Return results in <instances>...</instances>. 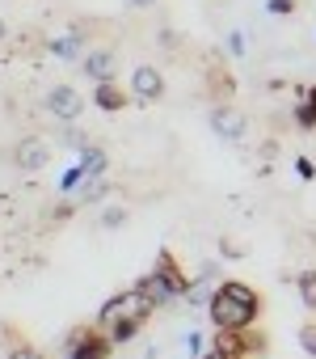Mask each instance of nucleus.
Here are the masks:
<instances>
[{"label": "nucleus", "instance_id": "nucleus-21", "mask_svg": "<svg viewBox=\"0 0 316 359\" xmlns=\"http://www.w3.org/2000/svg\"><path fill=\"white\" fill-rule=\"evenodd\" d=\"M9 359H47L38 346H30V342H17L13 351H9Z\"/></svg>", "mask_w": 316, "mask_h": 359}, {"label": "nucleus", "instance_id": "nucleus-8", "mask_svg": "<svg viewBox=\"0 0 316 359\" xmlns=\"http://www.w3.org/2000/svg\"><path fill=\"white\" fill-rule=\"evenodd\" d=\"M47 110H51L55 118H64V123H76L80 110H85V97H80V89H72V85H51V89H47Z\"/></svg>", "mask_w": 316, "mask_h": 359}, {"label": "nucleus", "instance_id": "nucleus-27", "mask_svg": "<svg viewBox=\"0 0 316 359\" xmlns=\"http://www.w3.org/2000/svg\"><path fill=\"white\" fill-rule=\"evenodd\" d=\"M199 359H224V355H220V351L211 346V351H207V355H199Z\"/></svg>", "mask_w": 316, "mask_h": 359}, {"label": "nucleus", "instance_id": "nucleus-26", "mask_svg": "<svg viewBox=\"0 0 316 359\" xmlns=\"http://www.w3.org/2000/svg\"><path fill=\"white\" fill-rule=\"evenodd\" d=\"M131 5H135V9H152V5H156V0H131Z\"/></svg>", "mask_w": 316, "mask_h": 359}, {"label": "nucleus", "instance_id": "nucleus-1", "mask_svg": "<svg viewBox=\"0 0 316 359\" xmlns=\"http://www.w3.org/2000/svg\"><path fill=\"white\" fill-rule=\"evenodd\" d=\"M261 309H266L261 292L249 287V283H240V279L215 283V292L207 300V317H211L215 330H249V325H257Z\"/></svg>", "mask_w": 316, "mask_h": 359}, {"label": "nucleus", "instance_id": "nucleus-20", "mask_svg": "<svg viewBox=\"0 0 316 359\" xmlns=\"http://www.w3.org/2000/svg\"><path fill=\"white\" fill-rule=\"evenodd\" d=\"M118 224H127V208H106L101 212V229H118Z\"/></svg>", "mask_w": 316, "mask_h": 359}, {"label": "nucleus", "instance_id": "nucleus-9", "mask_svg": "<svg viewBox=\"0 0 316 359\" xmlns=\"http://www.w3.org/2000/svg\"><path fill=\"white\" fill-rule=\"evenodd\" d=\"M203 85H207V93H211V102H232L236 97V81H232V72L220 64V60H211L207 68H203Z\"/></svg>", "mask_w": 316, "mask_h": 359}, {"label": "nucleus", "instance_id": "nucleus-11", "mask_svg": "<svg viewBox=\"0 0 316 359\" xmlns=\"http://www.w3.org/2000/svg\"><path fill=\"white\" fill-rule=\"evenodd\" d=\"M80 72L93 76V81H114L118 60H114V51H85L80 55Z\"/></svg>", "mask_w": 316, "mask_h": 359}, {"label": "nucleus", "instance_id": "nucleus-22", "mask_svg": "<svg viewBox=\"0 0 316 359\" xmlns=\"http://www.w3.org/2000/svg\"><path fill=\"white\" fill-rule=\"evenodd\" d=\"M266 9L274 18H287V13H295V0H266Z\"/></svg>", "mask_w": 316, "mask_h": 359}, {"label": "nucleus", "instance_id": "nucleus-19", "mask_svg": "<svg viewBox=\"0 0 316 359\" xmlns=\"http://www.w3.org/2000/svg\"><path fill=\"white\" fill-rule=\"evenodd\" d=\"M299 346H303V355L316 359V321H303L299 325Z\"/></svg>", "mask_w": 316, "mask_h": 359}, {"label": "nucleus", "instance_id": "nucleus-16", "mask_svg": "<svg viewBox=\"0 0 316 359\" xmlns=\"http://www.w3.org/2000/svg\"><path fill=\"white\" fill-rule=\"evenodd\" d=\"M295 292H299V304L308 313H316V271H299L295 275Z\"/></svg>", "mask_w": 316, "mask_h": 359}, {"label": "nucleus", "instance_id": "nucleus-28", "mask_svg": "<svg viewBox=\"0 0 316 359\" xmlns=\"http://www.w3.org/2000/svg\"><path fill=\"white\" fill-rule=\"evenodd\" d=\"M303 97H308V102H312V106H316V85H312V89H308V93H303Z\"/></svg>", "mask_w": 316, "mask_h": 359}, {"label": "nucleus", "instance_id": "nucleus-29", "mask_svg": "<svg viewBox=\"0 0 316 359\" xmlns=\"http://www.w3.org/2000/svg\"><path fill=\"white\" fill-rule=\"evenodd\" d=\"M5 34H9V26H5V22H0V39H5Z\"/></svg>", "mask_w": 316, "mask_h": 359}, {"label": "nucleus", "instance_id": "nucleus-12", "mask_svg": "<svg viewBox=\"0 0 316 359\" xmlns=\"http://www.w3.org/2000/svg\"><path fill=\"white\" fill-rule=\"evenodd\" d=\"M47 156H51V148H47V140H22L17 148H13V161H17V169H43L47 165Z\"/></svg>", "mask_w": 316, "mask_h": 359}, {"label": "nucleus", "instance_id": "nucleus-6", "mask_svg": "<svg viewBox=\"0 0 316 359\" xmlns=\"http://www.w3.org/2000/svg\"><path fill=\"white\" fill-rule=\"evenodd\" d=\"M152 271H156V275H161V279L173 287V296H178V300H186V296H190L194 279L182 271V262H178V254H173V250H156V262H152Z\"/></svg>", "mask_w": 316, "mask_h": 359}, {"label": "nucleus", "instance_id": "nucleus-14", "mask_svg": "<svg viewBox=\"0 0 316 359\" xmlns=\"http://www.w3.org/2000/svg\"><path fill=\"white\" fill-rule=\"evenodd\" d=\"M47 51H51V55H64V60H80V51H85V34H80V30H68L64 39H51Z\"/></svg>", "mask_w": 316, "mask_h": 359}, {"label": "nucleus", "instance_id": "nucleus-7", "mask_svg": "<svg viewBox=\"0 0 316 359\" xmlns=\"http://www.w3.org/2000/svg\"><path fill=\"white\" fill-rule=\"evenodd\" d=\"M211 131H215L220 140H228V144H240V140L249 135V118H245L232 102H224V106L211 110Z\"/></svg>", "mask_w": 316, "mask_h": 359}, {"label": "nucleus", "instance_id": "nucleus-4", "mask_svg": "<svg viewBox=\"0 0 316 359\" xmlns=\"http://www.w3.org/2000/svg\"><path fill=\"white\" fill-rule=\"evenodd\" d=\"M211 346H215L224 359H253V355L266 351V334H261L257 325H249V330H215Z\"/></svg>", "mask_w": 316, "mask_h": 359}, {"label": "nucleus", "instance_id": "nucleus-10", "mask_svg": "<svg viewBox=\"0 0 316 359\" xmlns=\"http://www.w3.org/2000/svg\"><path fill=\"white\" fill-rule=\"evenodd\" d=\"M131 102H135V97H131L118 81H97V85H93V106L106 110V114H118V110H127Z\"/></svg>", "mask_w": 316, "mask_h": 359}, {"label": "nucleus", "instance_id": "nucleus-5", "mask_svg": "<svg viewBox=\"0 0 316 359\" xmlns=\"http://www.w3.org/2000/svg\"><path fill=\"white\" fill-rule=\"evenodd\" d=\"M131 97L135 102H161L165 97V76H161V68H152V64H135L131 68Z\"/></svg>", "mask_w": 316, "mask_h": 359}, {"label": "nucleus", "instance_id": "nucleus-17", "mask_svg": "<svg viewBox=\"0 0 316 359\" xmlns=\"http://www.w3.org/2000/svg\"><path fill=\"white\" fill-rule=\"evenodd\" d=\"M295 123H299L303 131H316V106H312L308 97H299V102H295Z\"/></svg>", "mask_w": 316, "mask_h": 359}, {"label": "nucleus", "instance_id": "nucleus-23", "mask_svg": "<svg viewBox=\"0 0 316 359\" xmlns=\"http://www.w3.org/2000/svg\"><path fill=\"white\" fill-rule=\"evenodd\" d=\"M76 208H80V203H76V199H64V203H59V208H55V212H51V220H55V224H64V220H68V216H72V212H76Z\"/></svg>", "mask_w": 316, "mask_h": 359}, {"label": "nucleus", "instance_id": "nucleus-3", "mask_svg": "<svg viewBox=\"0 0 316 359\" xmlns=\"http://www.w3.org/2000/svg\"><path fill=\"white\" fill-rule=\"evenodd\" d=\"M110 355H114V342L97 321L72 325L68 338H64V359H110Z\"/></svg>", "mask_w": 316, "mask_h": 359}, {"label": "nucleus", "instance_id": "nucleus-18", "mask_svg": "<svg viewBox=\"0 0 316 359\" xmlns=\"http://www.w3.org/2000/svg\"><path fill=\"white\" fill-rule=\"evenodd\" d=\"M186 351L199 359V355H207V351H211V338H207L203 330H190V334H186Z\"/></svg>", "mask_w": 316, "mask_h": 359}, {"label": "nucleus", "instance_id": "nucleus-15", "mask_svg": "<svg viewBox=\"0 0 316 359\" xmlns=\"http://www.w3.org/2000/svg\"><path fill=\"white\" fill-rule=\"evenodd\" d=\"M106 165H110V156H106V148H80V169H85V177L93 182V177H106Z\"/></svg>", "mask_w": 316, "mask_h": 359}, {"label": "nucleus", "instance_id": "nucleus-13", "mask_svg": "<svg viewBox=\"0 0 316 359\" xmlns=\"http://www.w3.org/2000/svg\"><path fill=\"white\" fill-rule=\"evenodd\" d=\"M135 287H139V292H143V296H148V300H152L156 309H165V304H178L173 287H169V283H165L161 275H156V271H148V275H143V279H139Z\"/></svg>", "mask_w": 316, "mask_h": 359}, {"label": "nucleus", "instance_id": "nucleus-24", "mask_svg": "<svg viewBox=\"0 0 316 359\" xmlns=\"http://www.w3.org/2000/svg\"><path fill=\"white\" fill-rule=\"evenodd\" d=\"M295 173L303 177V182H312V177H316V165H312L308 156H295Z\"/></svg>", "mask_w": 316, "mask_h": 359}, {"label": "nucleus", "instance_id": "nucleus-2", "mask_svg": "<svg viewBox=\"0 0 316 359\" xmlns=\"http://www.w3.org/2000/svg\"><path fill=\"white\" fill-rule=\"evenodd\" d=\"M152 313H156V304H152L139 287H127V292L110 296V300L97 309V325L110 334V342H131V338L148 325Z\"/></svg>", "mask_w": 316, "mask_h": 359}, {"label": "nucleus", "instance_id": "nucleus-25", "mask_svg": "<svg viewBox=\"0 0 316 359\" xmlns=\"http://www.w3.org/2000/svg\"><path fill=\"white\" fill-rule=\"evenodd\" d=\"M228 51H232L236 60L245 55V34H240V30H232V34H228Z\"/></svg>", "mask_w": 316, "mask_h": 359}]
</instances>
